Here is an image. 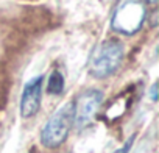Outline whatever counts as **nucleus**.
I'll return each instance as SVG.
<instances>
[{"label": "nucleus", "mask_w": 159, "mask_h": 153, "mask_svg": "<svg viewBox=\"0 0 159 153\" xmlns=\"http://www.w3.org/2000/svg\"><path fill=\"white\" fill-rule=\"evenodd\" d=\"M147 17L148 13L143 0H120V3L114 10L111 27L117 33L134 35L140 30Z\"/></svg>", "instance_id": "nucleus-1"}, {"label": "nucleus", "mask_w": 159, "mask_h": 153, "mask_svg": "<svg viewBox=\"0 0 159 153\" xmlns=\"http://www.w3.org/2000/svg\"><path fill=\"white\" fill-rule=\"evenodd\" d=\"M123 45L117 39H108L102 42L94 52L89 64V72L94 78H108L122 64Z\"/></svg>", "instance_id": "nucleus-2"}, {"label": "nucleus", "mask_w": 159, "mask_h": 153, "mask_svg": "<svg viewBox=\"0 0 159 153\" xmlns=\"http://www.w3.org/2000/svg\"><path fill=\"white\" fill-rule=\"evenodd\" d=\"M72 125H73V102H67L44 125L41 131V142L47 148L59 147L67 139Z\"/></svg>", "instance_id": "nucleus-3"}, {"label": "nucleus", "mask_w": 159, "mask_h": 153, "mask_svg": "<svg viewBox=\"0 0 159 153\" xmlns=\"http://www.w3.org/2000/svg\"><path fill=\"white\" fill-rule=\"evenodd\" d=\"M103 102V94L97 89L86 91L73 102V122L78 128L86 127L95 116Z\"/></svg>", "instance_id": "nucleus-4"}, {"label": "nucleus", "mask_w": 159, "mask_h": 153, "mask_svg": "<svg viewBox=\"0 0 159 153\" xmlns=\"http://www.w3.org/2000/svg\"><path fill=\"white\" fill-rule=\"evenodd\" d=\"M42 81H44V76L39 75L24 86L22 97H20V116L24 119H30L39 111L41 99H42Z\"/></svg>", "instance_id": "nucleus-5"}, {"label": "nucleus", "mask_w": 159, "mask_h": 153, "mask_svg": "<svg viewBox=\"0 0 159 153\" xmlns=\"http://www.w3.org/2000/svg\"><path fill=\"white\" fill-rule=\"evenodd\" d=\"M64 88V80L59 70H53L47 81V92L48 94H59Z\"/></svg>", "instance_id": "nucleus-6"}, {"label": "nucleus", "mask_w": 159, "mask_h": 153, "mask_svg": "<svg viewBox=\"0 0 159 153\" xmlns=\"http://www.w3.org/2000/svg\"><path fill=\"white\" fill-rule=\"evenodd\" d=\"M134 137H136V134H133L125 144H123V147H120L119 150H116V151H112V153H128L129 151V148H131V145H133V141H134Z\"/></svg>", "instance_id": "nucleus-7"}, {"label": "nucleus", "mask_w": 159, "mask_h": 153, "mask_svg": "<svg viewBox=\"0 0 159 153\" xmlns=\"http://www.w3.org/2000/svg\"><path fill=\"white\" fill-rule=\"evenodd\" d=\"M147 7H151L153 10H156V5H157V0H143Z\"/></svg>", "instance_id": "nucleus-8"}, {"label": "nucleus", "mask_w": 159, "mask_h": 153, "mask_svg": "<svg viewBox=\"0 0 159 153\" xmlns=\"http://www.w3.org/2000/svg\"><path fill=\"white\" fill-rule=\"evenodd\" d=\"M151 99L156 100V85H153V89H151Z\"/></svg>", "instance_id": "nucleus-9"}]
</instances>
